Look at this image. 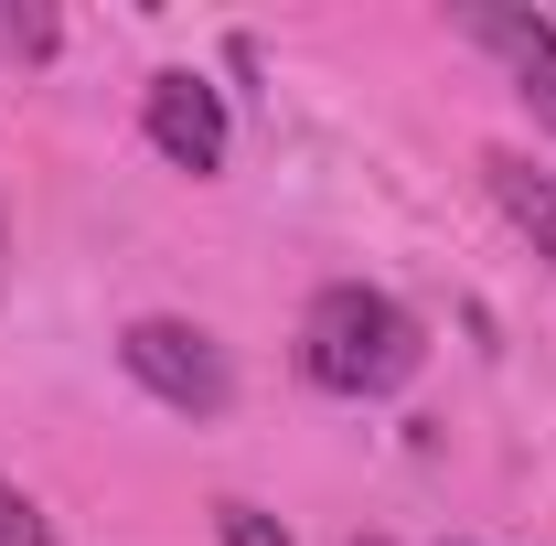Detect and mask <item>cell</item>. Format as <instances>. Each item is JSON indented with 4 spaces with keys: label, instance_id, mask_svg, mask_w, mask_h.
<instances>
[{
    "label": "cell",
    "instance_id": "cell-1",
    "mask_svg": "<svg viewBox=\"0 0 556 546\" xmlns=\"http://www.w3.org/2000/svg\"><path fill=\"white\" fill-rule=\"evenodd\" d=\"M417 364H428V333H417L407 300L364 289V278H332L300 322V375L321 397H396Z\"/></svg>",
    "mask_w": 556,
    "mask_h": 546
},
{
    "label": "cell",
    "instance_id": "cell-4",
    "mask_svg": "<svg viewBox=\"0 0 556 546\" xmlns=\"http://www.w3.org/2000/svg\"><path fill=\"white\" fill-rule=\"evenodd\" d=\"M460 33H471L482 54H503V65H514L525 108L556 129V22H546V11H492V0H482V11H460Z\"/></svg>",
    "mask_w": 556,
    "mask_h": 546
},
{
    "label": "cell",
    "instance_id": "cell-2",
    "mask_svg": "<svg viewBox=\"0 0 556 546\" xmlns=\"http://www.w3.org/2000/svg\"><path fill=\"white\" fill-rule=\"evenodd\" d=\"M118 364H129L161 408H182V418H225V408H236V364H225V343L193 333V322H172V311L129 322V333H118Z\"/></svg>",
    "mask_w": 556,
    "mask_h": 546
},
{
    "label": "cell",
    "instance_id": "cell-7",
    "mask_svg": "<svg viewBox=\"0 0 556 546\" xmlns=\"http://www.w3.org/2000/svg\"><path fill=\"white\" fill-rule=\"evenodd\" d=\"M214 536H225V546H289L278 514H257V504H214Z\"/></svg>",
    "mask_w": 556,
    "mask_h": 546
},
{
    "label": "cell",
    "instance_id": "cell-8",
    "mask_svg": "<svg viewBox=\"0 0 556 546\" xmlns=\"http://www.w3.org/2000/svg\"><path fill=\"white\" fill-rule=\"evenodd\" d=\"M353 546H386V536H353Z\"/></svg>",
    "mask_w": 556,
    "mask_h": 546
},
{
    "label": "cell",
    "instance_id": "cell-5",
    "mask_svg": "<svg viewBox=\"0 0 556 546\" xmlns=\"http://www.w3.org/2000/svg\"><path fill=\"white\" fill-rule=\"evenodd\" d=\"M482 172H492V194H503V214H514V225L535 236V258L556 269V172H535L525 150H492Z\"/></svg>",
    "mask_w": 556,
    "mask_h": 546
},
{
    "label": "cell",
    "instance_id": "cell-6",
    "mask_svg": "<svg viewBox=\"0 0 556 546\" xmlns=\"http://www.w3.org/2000/svg\"><path fill=\"white\" fill-rule=\"evenodd\" d=\"M0 546H65L54 525H43V504H33L22 482H0Z\"/></svg>",
    "mask_w": 556,
    "mask_h": 546
},
{
    "label": "cell",
    "instance_id": "cell-3",
    "mask_svg": "<svg viewBox=\"0 0 556 546\" xmlns=\"http://www.w3.org/2000/svg\"><path fill=\"white\" fill-rule=\"evenodd\" d=\"M150 150L172 161V172H225V97H214L204 75H150Z\"/></svg>",
    "mask_w": 556,
    "mask_h": 546
}]
</instances>
